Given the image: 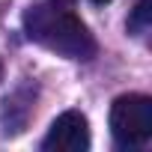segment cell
Masks as SVG:
<instances>
[{
  "mask_svg": "<svg viewBox=\"0 0 152 152\" xmlns=\"http://www.w3.org/2000/svg\"><path fill=\"white\" fill-rule=\"evenodd\" d=\"M24 33L30 42H36L66 60H93L99 51L87 24L60 3L30 6L24 12Z\"/></svg>",
  "mask_w": 152,
  "mask_h": 152,
  "instance_id": "cell-1",
  "label": "cell"
},
{
  "mask_svg": "<svg viewBox=\"0 0 152 152\" xmlns=\"http://www.w3.org/2000/svg\"><path fill=\"white\" fill-rule=\"evenodd\" d=\"M110 134L122 149H140L152 140V99L140 93L119 96L110 104Z\"/></svg>",
  "mask_w": 152,
  "mask_h": 152,
  "instance_id": "cell-2",
  "label": "cell"
},
{
  "mask_svg": "<svg viewBox=\"0 0 152 152\" xmlns=\"http://www.w3.org/2000/svg\"><path fill=\"white\" fill-rule=\"evenodd\" d=\"M42 149L45 152H84L90 149V122L81 110H66L60 113L45 140H42Z\"/></svg>",
  "mask_w": 152,
  "mask_h": 152,
  "instance_id": "cell-3",
  "label": "cell"
},
{
  "mask_svg": "<svg viewBox=\"0 0 152 152\" xmlns=\"http://www.w3.org/2000/svg\"><path fill=\"white\" fill-rule=\"evenodd\" d=\"M149 21H152V0H137V6L128 15V33L143 36L149 30Z\"/></svg>",
  "mask_w": 152,
  "mask_h": 152,
  "instance_id": "cell-4",
  "label": "cell"
},
{
  "mask_svg": "<svg viewBox=\"0 0 152 152\" xmlns=\"http://www.w3.org/2000/svg\"><path fill=\"white\" fill-rule=\"evenodd\" d=\"M93 3H96V6H104V3H110V0H93Z\"/></svg>",
  "mask_w": 152,
  "mask_h": 152,
  "instance_id": "cell-5",
  "label": "cell"
},
{
  "mask_svg": "<svg viewBox=\"0 0 152 152\" xmlns=\"http://www.w3.org/2000/svg\"><path fill=\"white\" fill-rule=\"evenodd\" d=\"M0 81H3V60H0Z\"/></svg>",
  "mask_w": 152,
  "mask_h": 152,
  "instance_id": "cell-6",
  "label": "cell"
}]
</instances>
